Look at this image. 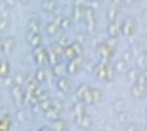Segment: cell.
Here are the masks:
<instances>
[{
	"label": "cell",
	"instance_id": "6da1fadb",
	"mask_svg": "<svg viewBox=\"0 0 147 131\" xmlns=\"http://www.w3.org/2000/svg\"><path fill=\"white\" fill-rule=\"evenodd\" d=\"M10 71H11V67L7 60H2L0 62V77H7L10 76Z\"/></svg>",
	"mask_w": 147,
	"mask_h": 131
},
{
	"label": "cell",
	"instance_id": "7a4b0ae2",
	"mask_svg": "<svg viewBox=\"0 0 147 131\" xmlns=\"http://www.w3.org/2000/svg\"><path fill=\"white\" fill-rule=\"evenodd\" d=\"M11 128V117L10 115H5V117L0 118V131H8Z\"/></svg>",
	"mask_w": 147,
	"mask_h": 131
},
{
	"label": "cell",
	"instance_id": "3957f363",
	"mask_svg": "<svg viewBox=\"0 0 147 131\" xmlns=\"http://www.w3.org/2000/svg\"><path fill=\"white\" fill-rule=\"evenodd\" d=\"M27 41L30 43L32 46H36L41 40H40V33L36 32H29V35H27Z\"/></svg>",
	"mask_w": 147,
	"mask_h": 131
},
{
	"label": "cell",
	"instance_id": "277c9868",
	"mask_svg": "<svg viewBox=\"0 0 147 131\" xmlns=\"http://www.w3.org/2000/svg\"><path fill=\"white\" fill-rule=\"evenodd\" d=\"M16 46V43H14V40L13 38H3V51L5 52H10V51H13V48Z\"/></svg>",
	"mask_w": 147,
	"mask_h": 131
},
{
	"label": "cell",
	"instance_id": "5b68a950",
	"mask_svg": "<svg viewBox=\"0 0 147 131\" xmlns=\"http://www.w3.org/2000/svg\"><path fill=\"white\" fill-rule=\"evenodd\" d=\"M24 81H26V76H24L22 73H18L16 76H14V79H13V84L14 85H22Z\"/></svg>",
	"mask_w": 147,
	"mask_h": 131
},
{
	"label": "cell",
	"instance_id": "8992f818",
	"mask_svg": "<svg viewBox=\"0 0 147 131\" xmlns=\"http://www.w3.org/2000/svg\"><path fill=\"white\" fill-rule=\"evenodd\" d=\"M27 29H29V32H38V27H36L35 19L30 21V22H29V27H27Z\"/></svg>",
	"mask_w": 147,
	"mask_h": 131
},
{
	"label": "cell",
	"instance_id": "52a82bcc",
	"mask_svg": "<svg viewBox=\"0 0 147 131\" xmlns=\"http://www.w3.org/2000/svg\"><path fill=\"white\" fill-rule=\"evenodd\" d=\"M43 7H45L46 10H49V11H51V10H54L55 3H54V2H51V0H46L45 3H43Z\"/></svg>",
	"mask_w": 147,
	"mask_h": 131
},
{
	"label": "cell",
	"instance_id": "ba28073f",
	"mask_svg": "<svg viewBox=\"0 0 147 131\" xmlns=\"http://www.w3.org/2000/svg\"><path fill=\"white\" fill-rule=\"evenodd\" d=\"M35 77H36V81L43 82V79H45V71H43V70H38V71H36V74H35Z\"/></svg>",
	"mask_w": 147,
	"mask_h": 131
},
{
	"label": "cell",
	"instance_id": "9c48e42d",
	"mask_svg": "<svg viewBox=\"0 0 147 131\" xmlns=\"http://www.w3.org/2000/svg\"><path fill=\"white\" fill-rule=\"evenodd\" d=\"M8 27V19H0V30H5Z\"/></svg>",
	"mask_w": 147,
	"mask_h": 131
},
{
	"label": "cell",
	"instance_id": "30bf717a",
	"mask_svg": "<svg viewBox=\"0 0 147 131\" xmlns=\"http://www.w3.org/2000/svg\"><path fill=\"white\" fill-rule=\"evenodd\" d=\"M0 51H3V38L0 36Z\"/></svg>",
	"mask_w": 147,
	"mask_h": 131
},
{
	"label": "cell",
	"instance_id": "8fae6325",
	"mask_svg": "<svg viewBox=\"0 0 147 131\" xmlns=\"http://www.w3.org/2000/svg\"><path fill=\"white\" fill-rule=\"evenodd\" d=\"M21 3H27V2H29V0H19Z\"/></svg>",
	"mask_w": 147,
	"mask_h": 131
},
{
	"label": "cell",
	"instance_id": "7c38bea8",
	"mask_svg": "<svg viewBox=\"0 0 147 131\" xmlns=\"http://www.w3.org/2000/svg\"><path fill=\"white\" fill-rule=\"evenodd\" d=\"M41 131H48V128H43V130Z\"/></svg>",
	"mask_w": 147,
	"mask_h": 131
}]
</instances>
